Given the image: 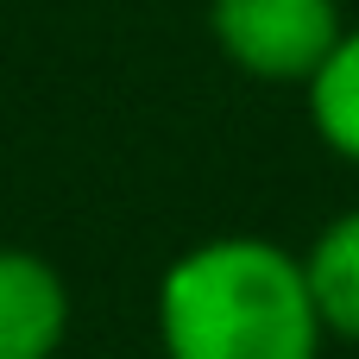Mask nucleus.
Masks as SVG:
<instances>
[{
	"instance_id": "obj_1",
	"label": "nucleus",
	"mask_w": 359,
	"mask_h": 359,
	"mask_svg": "<svg viewBox=\"0 0 359 359\" xmlns=\"http://www.w3.org/2000/svg\"><path fill=\"white\" fill-rule=\"evenodd\" d=\"M170 359H316L322 316L309 271L265 240H215L183 252L158 290Z\"/></svg>"
},
{
	"instance_id": "obj_2",
	"label": "nucleus",
	"mask_w": 359,
	"mask_h": 359,
	"mask_svg": "<svg viewBox=\"0 0 359 359\" xmlns=\"http://www.w3.org/2000/svg\"><path fill=\"white\" fill-rule=\"evenodd\" d=\"M215 32L252 76H316L341 44L334 0H215Z\"/></svg>"
},
{
	"instance_id": "obj_3",
	"label": "nucleus",
	"mask_w": 359,
	"mask_h": 359,
	"mask_svg": "<svg viewBox=\"0 0 359 359\" xmlns=\"http://www.w3.org/2000/svg\"><path fill=\"white\" fill-rule=\"evenodd\" d=\"M69 322L57 271L32 252H0V359H50Z\"/></svg>"
},
{
	"instance_id": "obj_4",
	"label": "nucleus",
	"mask_w": 359,
	"mask_h": 359,
	"mask_svg": "<svg viewBox=\"0 0 359 359\" xmlns=\"http://www.w3.org/2000/svg\"><path fill=\"white\" fill-rule=\"evenodd\" d=\"M303 271H309V297H316L322 328L359 341V215L334 221L316 240V252H309Z\"/></svg>"
},
{
	"instance_id": "obj_5",
	"label": "nucleus",
	"mask_w": 359,
	"mask_h": 359,
	"mask_svg": "<svg viewBox=\"0 0 359 359\" xmlns=\"http://www.w3.org/2000/svg\"><path fill=\"white\" fill-rule=\"evenodd\" d=\"M316 82V126H322V139L334 145V151H347L359 158V32L353 38H341L328 57H322V69L309 76Z\"/></svg>"
}]
</instances>
